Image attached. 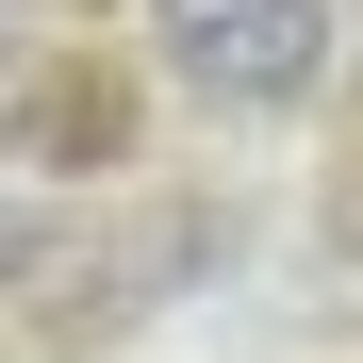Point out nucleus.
Segmentation results:
<instances>
[{"label":"nucleus","instance_id":"f257e3e1","mask_svg":"<svg viewBox=\"0 0 363 363\" xmlns=\"http://www.w3.org/2000/svg\"><path fill=\"white\" fill-rule=\"evenodd\" d=\"M149 33H165V67L199 99H231V116H281L330 67V0H149Z\"/></svg>","mask_w":363,"mask_h":363},{"label":"nucleus","instance_id":"7ed1b4c3","mask_svg":"<svg viewBox=\"0 0 363 363\" xmlns=\"http://www.w3.org/2000/svg\"><path fill=\"white\" fill-rule=\"evenodd\" d=\"M0 17H17V0H0Z\"/></svg>","mask_w":363,"mask_h":363},{"label":"nucleus","instance_id":"f03ea898","mask_svg":"<svg viewBox=\"0 0 363 363\" xmlns=\"http://www.w3.org/2000/svg\"><path fill=\"white\" fill-rule=\"evenodd\" d=\"M33 248H50V215H33V199H0V281H17Z\"/></svg>","mask_w":363,"mask_h":363}]
</instances>
